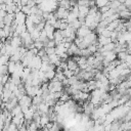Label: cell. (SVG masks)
I'll use <instances>...</instances> for the list:
<instances>
[{"label":"cell","mask_w":131,"mask_h":131,"mask_svg":"<svg viewBox=\"0 0 131 131\" xmlns=\"http://www.w3.org/2000/svg\"><path fill=\"white\" fill-rule=\"evenodd\" d=\"M111 32H112V31H110V30H107L106 28H104V29H102V31L100 32L99 35H102V36H104V37H110Z\"/></svg>","instance_id":"35"},{"label":"cell","mask_w":131,"mask_h":131,"mask_svg":"<svg viewBox=\"0 0 131 131\" xmlns=\"http://www.w3.org/2000/svg\"><path fill=\"white\" fill-rule=\"evenodd\" d=\"M2 128H3V125H1V124H0V130H2Z\"/></svg>","instance_id":"46"},{"label":"cell","mask_w":131,"mask_h":131,"mask_svg":"<svg viewBox=\"0 0 131 131\" xmlns=\"http://www.w3.org/2000/svg\"><path fill=\"white\" fill-rule=\"evenodd\" d=\"M69 27V24L67 21H61L60 25H59V30H64Z\"/></svg>","instance_id":"38"},{"label":"cell","mask_w":131,"mask_h":131,"mask_svg":"<svg viewBox=\"0 0 131 131\" xmlns=\"http://www.w3.org/2000/svg\"><path fill=\"white\" fill-rule=\"evenodd\" d=\"M3 1H4V0H0V3H2V2H3Z\"/></svg>","instance_id":"47"},{"label":"cell","mask_w":131,"mask_h":131,"mask_svg":"<svg viewBox=\"0 0 131 131\" xmlns=\"http://www.w3.org/2000/svg\"><path fill=\"white\" fill-rule=\"evenodd\" d=\"M10 45L13 46V47H19L23 45V41H21V38L19 36H12L11 37V40H10Z\"/></svg>","instance_id":"7"},{"label":"cell","mask_w":131,"mask_h":131,"mask_svg":"<svg viewBox=\"0 0 131 131\" xmlns=\"http://www.w3.org/2000/svg\"><path fill=\"white\" fill-rule=\"evenodd\" d=\"M43 30L45 31L46 36H47V38H48L49 40L53 39V33H54V31H55V29L53 28V26H51V25H49L47 21H45V25H44Z\"/></svg>","instance_id":"4"},{"label":"cell","mask_w":131,"mask_h":131,"mask_svg":"<svg viewBox=\"0 0 131 131\" xmlns=\"http://www.w3.org/2000/svg\"><path fill=\"white\" fill-rule=\"evenodd\" d=\"M20 11L24 12L26 15H29V14H31V7L28 5H23L20 7Z\"/></svg>","instance_id":"27"},{"label":"cell","mask_w":131,"mask_h":131,"mask_svg":"<svg viewBox=\"0 0 131 131\" xmlns=\"http://www.w3.org/2000/svg\"><path fill=\"white\" fill-rule=\"evenodd\" d=\"M37 129H39V127H38L37 123H36L35 121H33V120H32V121L27 125V130L34 131V130H37Z\"/></svg>","instance_id":"17"},{"label":"cell","mask_w":131,"mask_h":131,"mask_svg":"<svg viewBox=\"0 0 131 131\" xmlns=\"http://www.w3.org/2000/svg\"><path fill=\"white\" fill-rule=\"evenodd\" d=\"M123 4L126 6V8H128L130 10V8H131V0H125L123 2Z\"/></svg>","instance_id":"39"},{"label":"cell","mask_w":131,"mask_h":131,"mask_svg":"<svg viewBox=\"0 0 131 131\" xmlns=\"http://www.w3.org/2000/svg\"><path fill=\"white\" fill-rule=\"evenodd\" d=\"M0 44H1V43H0Z\"/></svg>","instance_id":"48"},{"label":"cell","mask_w":131,"mask_h":131,"mask_svg":"<svg viewBox=\"0 0 131 131\" xmlns=\"http://www.w3.org/2000/svg\"><path fill=\"white\" fill-rule=\"evenodd\" d=\"M31 104H32V97L29 96V95H27V94H24V95L18 99V105L20 106L23 113L26 112V111L30 107Z\"/></svg>","instance_id":"1"},{"label":"cell","mask_w":131,"mask_h":131,"mask_svg":"<svg viewBox=\"0 0 131 131\" xmlns=\"http://www.w3.org/2000/svg\"><path fill=\"white\" fill-rule=\"evenodd\" d=\"M94 1H95V6L97 8H100L102 6L107 5V3H108L110 0H94Z\"/></svg>","instance_id":"20"},{"label":"cell","mask_w":131,"mask_h":131,"mask_svg":"<svg viewBox=\"0 0 131 131\" xmlns=\"http://www.w3.org/2000/svg\"><path fill=\"white\" fill-rule=\"evenodd\" d=\"M87 48L89 49V51H90L92 54H93L94 52H96V51H97V46H96L95 44H89V45L87 46Z\"/></svg>","instance_id":"33"},{"label":"cell","mask_w":131,"mask_h":131,"mask_svg":"<svg viewBox=\"0 0 131 131\" xmlns=\"http://www.w3.org/2000/svg\"><path fill=\"white\" fill-rule=\"evenodd\" d=\"M41 63H42V59H41V57L40 56H38V55H34L33 57H32V59L30 60V62H29V64H28V67H30L31 69H40V67H41Z\"/></svg>","instance_id":"3"},{"label":"cell","mask_w":131,"mask_h":131,"mask_svg":"<svg viewBox=\"0 0 131 131\" xmlns=\"http://www.w3.org/2000/svg\"><path fill=\"white\" fill-rule=\"evenodd\" d=\"M67 66H68V69L69 70H72V71H74L77 67H78V63H77V61H75L74 59H72V58H68L67 59Z\"/></svg>","instance_id":"12"},{"label":"cell","mask_w":131,"mask_h":131,"mask_svg":"<svg viewBox=\"0 0 131 131\" xmlns=\"http://www.w3.org/2000/svg\"><path fill=\"white\" fill-rule=\"evenodd\" d=\"M19 113H21V108H20V106H19L18 104H16V105L10 111L11 116H15V115H17V114H19Z\"/></svg>","instance_id":"26"},{"label":"cell","mask_w":131,"mask_h":131,"mask_svg":"<svg viewBox=\"0 0 131 131\" xmlns=\"http://www.w3.org/2000/svg\"><path fill=\"white\" fill-rule=\"evenodd\" d=\"M6 11L5 10H0V21L1 20H3V18H4V16L6 15Z\"/></svg>","instance_id":"42"},{"label":"cell","mask_w":131,"mask_h":131,"mask_svg":"<svg viewBox=\"0 0 131 131\" xmlns=\"http://www.w3.org/2000/svg\"><path fill=\"white\" fill-rule=\"evenodd\" d=\"M8 131H13V130H17V126L15 125V124H13V123H9V125H8V129H7Z\"/></svg>","instance_id":"37"},{"label":"cell","mask_w":131,"mask_h":131,"mask_svg":"<svg viewBox=\"0 0 131 131\" xmlns=\"http://www.w3.org/2000/svg\"><path fill=\"white\" fill-rule=\"evenodd\" d=\"M62 38H63V36H62L60 30H59V29L55 30L54 33H53V40H54V42H55V45L58 44V43H60L61 40H62Z\"/></svg>","instance_id":"8"},{"label":"cell","mask_w":131,"mask_h":131,"mask_svg":"<svg viewBox=\"0 0 131 131\" xmlns=\"http://www.w3.org/2000/svg\"><path fill=\"white\" fill-rule=\"evenodd\" d=\"M122 36L125 40L126 43H129L131 41V34H130V31H124L122 32Z\"/></svg>","instance_id":"18"},{"label":"cell","mask_w":131,"mask_h":131,"mask_svg":"<svg viewBox=\"0 0 131 131\" xmlns=\"http://www.w3.org/2000/svg\"><path fill=\"white\" fill-rule=\"evenodd\" d=\"M4 123H5V116L2 113H0V124L3 125Z\"/></svg>","instance_id":"41"},{"label":"cell","mask_w":131,"mask_h":131,"mask_svg":"<svg viewBox=\"0 0 131 131\" xmlns=\"http://www.w3.org/2000/svg\"><path fill=\"white\" fill-rule=\"evenodd\" d=\"M0 74L1 75L8 74V72H7V64H0Z\"/></svg>","instance_id":"34"},{"label":"cell","mask_w":131,"mask_h":131,"mask_svg":"<svg viewBox=\"0 0 131 131\" xmlns=\"http://www.w3.org/2000/svg\"><path fill=\"white\" fill-rule=\"evenodd\" d=\"M57 6L59 7H62V8H66V9H70L71 5H70V0H60L57 2Z\"/></svg>","instance_id":"13"},{"label":"cell","mask_w":131,"mask_h":131,"mask_svg":"<svg viewBox=\"0 0 131 131\" xmlns=\"http://www.w3.org/2000/svg\"><path fill=\"white\" fill-rule=\"evenodd\" d=\"M9 61V55L0 54V64H6Z\"/></svg>","instance_id":"24"},{"label":"cell","mask_w":131,"mask_h":131,"mask_svg":"<svg viewBox=\"0 0 131 131\" xmlns=\"http://www.w3.org/2000/svg\"><path fill=\"white\" fill-rule=\"evenodd\" d=\"M2 37H4V35H3V30L0 29V38H2Z\"/></svg>","instance_id":"44"},{"label":"cell","mask_w":131,"mask_h":131,"mask_svg":"<svg viewBox=\"0 0 131 131\" xmlns=\"http://www.w3.org/2000/svg\"><path fill=\"white\" fill-rule=\"evenodd\" d=\"M91 32V30L87 27V26H85L84 24L83 25H81V27L80 28H78L77 30H76V35L78 36V37H84V36H86L88 33H90Z\"/></svg>","instance_id":"5"},{"label":"cell","mask_w":131,"mask_h":131,"mask_svg":"<svg viewBox=\"0 0 131 131\" xmlns=\"http://www.w3.org/2000/svg\"><path fill=\"white\" fill-rule=\"evenodd\" d=\"M81 25H83V24H82V23H81V21H80V20H79L78 18H76V19H75V20H74L73 23L69 24V26L73 27V28H74L75 30H77L78 28H80V27H81Z\"/></svg>","instance_id":"25"},{"label":"cell","mask_w":131,"mask_h":131,"mask_svg":"<svg viewBox=\"0 0 131 131\" xmlns=\"http://www.w3.org/2000/svg\"><path fill=\"white\" fill-rule=\"evenodd\" d=\"M26 5H28V6L32 7V6L36 5V2H35V0H28V2H27V4H26Z\"/></svg>","instance_id":"40"},{"label":"cell","mask_w":131,"mask_h":131,"mask_svg":"<svg viewBox=\"0 0 131 131\" xmlns=\"http://www.w3.org/2000/svg\"><path fill=\"white\" fill-rule=\"evenodd\" d=\"M5 4H7V3H10V2H13V0H4L3 1Z\"/></svg>","instance_id":"45"},{"label":"cell","mask_w":131,"mask_h":131,"mask_svg":"<svg viewBox=\"0 0 131 131\" xmlns=\"http://www.w3.org/2000/svg\"><path fill=\"white\" fill-rule=\"evenodd\" d=\"M67 79H68V85H73L78 81V78H77L76 75H73V76H71L70 78H67Z\"/></svg>","instance_id":"30"},{"label":"cell","mask_w":131,"mask_h":131,"mask_svg":"<svg viewBox=\"0 0 131 131\" xmlns=\"http://www.w3.org/2000/svg\"><path fill=\"white\" fill-rule=\"evenodd\" d=\"M6 64H7V72H8V74H12V73H14V70H15V62L9 60Z\"/></svg>","instance_id":"16"},{"label":"cell","mask_w":131,"mask_h":131,"mask_svg":"<svg viewBox=\"0 0 131 131\" xmlns=\"http://www.w3.org/2000/svg\"><path fill=\"white\" fill-rule=\"evenodd\" d=\"M14 15H15V13H6V15L3 18V23L5 25L10 26L12 24V21L14 20Z\"/></svg>","instance_id":"9"},{"label":"cell","mask_w":131,"mask_h":131,"mask_svg":"<svg viewBox=\"0 0 131 131\" xmlns=\"http://www.w3.org/2000/svg\"><path fill=\"white\" fill-rule=\"evenodd\" d=\"M62 73H63V75H64V77H66V78H70L71 76L75 75V74H74V71H72V70H69V69H67V70L62 71Z\"/></svg>","instance_id":"32"},{"label":"cell","mask_w":131,"mask_h":131,"mask_svg":"<svg viewBox=\"0 0 131 131\" xmlns=\"http://www.w3.org/2000/svg\"><path fill=\"white\" fill-rule=\"evenodd\" d=\"M119 15H120L121 18H123V19L126 20V19H130L131 13H130V10L125 9V10H121V11H119Z\"/></svg>","instance_id":"11"},{"label":"cell","mask_w":131,"mask_h":131,"mask_svg":"<svg viewBox=\"0 0 131 131\" xmlns=\"http://www.w3.org/2000/svg\"><path fill=\"white\" fill-rule=\"evenodd\" d=\"M83 41L87 45H89V44H95V45H97V35L93 31H91L90 33H88L86 36L83 37Z\"/></svg>","instance_id":"2"},{"label":"cell","mask_w":131,"mask_h":131,"mask_svg":"<svg viewBox=\"0 0 131 131\" xmlns=\"http://www.w3.org/2000/svg\"><path fill=\"white\" fill-rule=\"evenodd\" d=\"M3 35H4V37L6 38V37H8V36H10V26H8V25H5L4 27H3Z\"/></svg>","instance_id":"28"},{"label":"cell","mask_w":131,"mask_h":131,"mask_svg":"<svg viewBox=\"0 0 131 131\" xmlns=\"http://www.w3.org/2000/svg\"><path fill=\"white\" fill-rule=\"evenodd\" d=\"M120 76V72L115 68L108 72V78H118Z\"/></svg>","instance_id":"19"},{"label":"cell","mask_w":131,"mask_h":131,"mask_svg":"<svg viewBox=\"0 0 131 131\" xmlns=\"http://www.w3.org/2000/svg\"><path fill=\"white\" fill-rule=\"evenodd\" d=\"M26 14L21 11H18V12H15V15H14V21L16 25H23L25 24V20H26Z\"/></svg>","instance_id":"6"},{"label":"cell","mask_w":131,"mask_h":131,"mask_svg":"<svg viewBox=\"0 0 131 131\" xmlns=\"http://www.w3.org/2000/svg\"><path fill=\"white\" fill-rule=\"evenodd\" d=\"M44 75H45V78H46L48 81H50V80L53 79L54 76H55V70H48V71L44 72Z\"/></svg>","instance_id":"14"},{"label":"cell","mask_w":131,"mask_h":131,"mask_svg":"<svg viewBox=\"0 0 131 131\" xmlns=\"http://www.w3.org/2000/svg\"><path fill=\"white\" fill-rule=\"evenodd\" d=\"M43 101V98H42V96H40V95H35V96H33L32 97V103L33 104H36V105H38L40 102H42Z\"/></svg>","instance_id":"21"},{"label":"cell","mask_w":131,"mask_h":131,"mask_svg":"<svg viewBox=\"0 0 131 131\" xmlns=\"http://www.w3.org/2000/svg\"><path fill=\"white\" fill-rule=\"evenodd\" d=\"M34 47H35V48H37V49L39 50V49H41V48H43V47H44V44H43V42H42V41H40L39 39H36V40L34 41Z\"/></svg>","instance_id":"29"},{"label":"cell","mask_w":131,"mask_h":131,"mask_svg":"<svg viewBox=\"0 0 131 131\" xmlns=\"http://www.w3.org/2000/svg\"><path fill=\"white\" fill-rule=\"evenodd\" d=\"M16 4L14 2H10V3H7L6 4V7H5V11L7 13H14L15 12V9H16Z\"/></svg>","instance_id":"10"},{"label":"cell","mask_w":131,"mask_h":131,"mask_svg":"<svg viewBox=\"0 0 131 131\" xmlns=\"http://www.w3.org/2000/svg\"><path fill=\"white\" fill-rule=\"evenodd\" d=\"M121 3L118 1V0H112V1H108L107 5L110 8H113V9H117V7L120 5Z\"/></svg>","instance_id":"23"},{"label":"cell","mask_w":131,"mask_h":131,"mask_svg":"<svg viewBox=\"0 0 131 131\" xmlns=\"http://www.w3.org/2000/svg\"><path fill=\"white\" fill-rule=\"evenodd\" d=\"M30 34H31V37H32L33 41H35L36 39H38V38H39V34H40V31H38V30L34 29V31H33V32H31Z\"/></svg>","instance_id":"31"},{"label":"cell","mask_w":131,"mask_h":131,"mask_svg":"<svg viewBox=\"0 0 131 131\" xmlns=\"http://www.w3.org/2000/svg\"><path fill=\"white\" fill-rule=\"evenodd\" d=\"M23 114H24V118H25V120H28V121L33 120V114H34V112H33L32 110L28 108V110H27L26 112H24Z\"/></svg>","instance_id":"15"},{"label":"cell","mask_w":131,"mask_h":131,"mask_svg":"<svg viewBox=\"0 0 131 131\" xmlns=\"http://www.w3.org/2000/svg\"><path fill=\"white\" fill-rule=\"evenodd\" d=\"M43 48H44L46 54H48V55L54 53V47H43Z\"/></svg>","instance_id":"36"},{"label":"cell","mask_w":131,"mask_h":131,"mask_svg":"<svg viewBox=\"0 0 131 131\" xmlns=\"http://www.w3.org/2000/svg\"><path fill=\"white\" fill-rule=\"evenodd\" d=\"M127 54H129V53H127V52H126V50L119 51V52H117V58H118V59H120L121 61H124V59H125V57H126V55H127Z\"/></svg>","instance_id":"22"},{"label":"cell","mask_w":131,"mask_h":131,"mask_svg":"<svg viewBox=\"0 0 131 131\" xmlns=\"http://www.w3.org/2000/svg\"><path fill=\"white\" fill-rule=\"evenodd\" d=\"M4 26H5V24L3 23V20H1V21H0V29H3Z\"/></svg>","instance_id":"43"}]
</instances>
